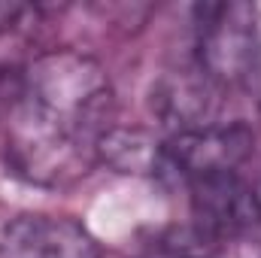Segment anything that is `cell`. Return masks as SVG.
<instances>
[{
    "mask_svg": "<svg viewBox=\"0 0 261 258\" xmlns=\"http://www.w3.org/2000/svg\"><path fill=\"white\" fill-rule=\"evenodd\" d=\"M203 28V61L213 73L237 76L252 61V31L249 21H237L243 6H213Z\"/></svg>",
    "mask_w": 261,
    "mask_h": 258,
    "instance_id": "3957f363",
    "label": "cell"
},
{
    "mask_svg": "<svg viewBox=\"0 0 261 258\" xmlns=\"http://www.w3.org/2000/svg\"><path fill=\"white\" fill-rule=\"evenodd\" d=\"M192 183L195 216L216 237H240L261 228V203L234 173L197 176Z\"/></svg>",
    "mask_w": 261,
    "mask_h": 258,
    "instance_id": "7a4b0ae2",
    "label": "cell"
},
{
    "mask_svg": "<svg viewBox=\"0 0 261 258\" xmlns=\"http://www.w3.org/2000/svg\"><path fill=\"white\" fill-rule=\"evenodd\" d=\"M0 258H100V246L73 219L28 213L3 228Z\"/></svg>",
    "mask_w": 261,
    "mask_h": 258,
    "instance_id": "6da1fadb",
    "label": "cell"
}]
</instances>
